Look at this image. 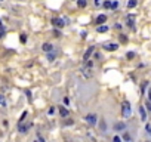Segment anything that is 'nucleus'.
Returning a JSON list of instances; mask_svg holds the SVG:
<instances>
[{"instance_id":"6e6552de","label":"nucleus","mask_w":151,"mask_h":142,"mask_svg":"<svg viewBox=\"0 0 151 142\" xmlns=\"http://www.w3.org/2000/svg\"><path fill=\"white\" fill-rule=\"evenodd\" d=\"M59 114H61L62 117H67L70 113H68V110H67V108H64V107H59Z\"/></svg>"},{"instance_id":"7ed1b4c3","label":"nucleus","mask_w":151,"mask_h":142,"mask_svg":"<svg viewBox=\"0 0 151 142\" xmlns=\"http://www.w3.org/2000/svg\"><path fill=\"white\" fill-rule=\"evenodd\" d=\"M104 47H105V50H108V52H113V50H116V49L119 47V44H117V43H107Z\"/></svg>"},{"instance_id":"f03ea898","label":"nucleus","mask_w":151,"mask_h":142,"mask_svg":"<svg viewBox=\"0 0 151 142\" xmlns=\"http://www.w3.org/2000/svg\"><path fill=\"white\" fill-rule=\"evenodd\" d=\"M92 65H93L92 62H87V64H86V67L83 68V73H85V76H86V77H90V76H92V74H90V70H92Z\"/></svg>"},{"instance_id":"a878e982","label":"nucleus","mask_w":151,"mask_h":142,"mask_svg":"<svg viewBox=\"0 0 151 142\" xmlns=\"http://www.w3.org/2000/svg\"><path fill=\"white\" fill-rule=\"evenodd\" d=\"M113 141H114V142H122V139H120L119 136H114V139H113Z\"/></svg>"},{"instance_id":"393cba45","label":"nucleus","mask_w":151,"mask_h":142,"mask_svg":"<svg viewBox=\"0 0 151 142\" xmlns=\"http://www.w3.org/2000/svg\"><path fill=\"white\" fill-rule=\"evenodd\" d=\"M133 56H135V53H133V52H129V53H128V58H129V59H130V58H133Z\"/></svg>"},{"instance_id":"423d86ee","label":"nucleus","mask_w":151,"mask_h":142,"mask_svg":"<svg viewBox=\"0 0 151 142\" xmlns=\"http://www.w3.org/2000/svg\"><path fill=\"white\" fill-rule=\"evenodd\" d=\"M93 53V47H87V50L85 52V55H83V61H87L89 58H90V55Z\"/></svg>"},{"instance_id":"6ab92c4d","label":"nucleus","mask_w":151,"mask_h":142,"mask_svg":"<svg viewBox=\"0 0 151 142\" xmlns=\"http://www.w3.org/2000/svg\"><path fill=\"white\" fill-rule=\"evenodd\" d=\"M19 40H21L22 43H25V41H27V36H25V34H21V37H19Z\"/></svg>"},{"instance_id":"4468645a","label":"nucleus","mask_w":151,"mask_h":142,"mask_svg":"<svg viewBox=\"0 0 151 142\" xmlns=\"http://www.w3.org/2000/svg\"><path fill=\"white\" fill-rule=\"evenodd\" d=\"M136 3H138L136 0H129V1H128V7H129V9H133V7L136 6Z\"/></svg>"},{"instance_id":"9b49d317","label":"nucleus","mask_w":151,"mask_h":142,"mask_svg":"<svg viewBox=\"0 0 151 142\" xmlns=\"http://www.w3.org/2000/svg\"><path fill=\"white\" fill-rule=\"evenodd\" d=\"M139 114H141V119H142V120H147V113H145V108H144V107L139 108Z\"/></svg>"},{"instance_id":"a211bd4d","label":"nucleus","mask_w":151,"mask_h":142,"mask_svg":"<svg viewBox=\"0 0 151 142\" xmlns=\"http://www.w3.org/2000/svg\"><path fill=\"white\" fill-rule=\"evenodd\" d=\"M104 7H105V9H110V7H111V1H110V0H107V1L104 3Z\"/></svg>"},{"instance_id":"2eb2a0df","label":"nucleus","mask_w":151,"mask_h":142,"mask_svg":"<svg viewBox=\"0 0 151 142\" xmlns=\"http://www.w3.org/2000/svg\"><path fill=\"white\" fill-rule=\"evenodd\" d=\"M128 25L130 28H133V16H128Z\"/></svg>"},{"instance_id":"aec40b11","label":"nucleus","mask_w":151,"mask_h":142,"mask_svg":"<svg viewBox=\"0 0 151 142\" xmlns=\"http://www.w3.org/2000/svg\"><path fill=\"white\" fill-rule=\"evenodd\" d=\"M0 104H1V105H3V107H4V105H6V101H4V98H3V96H1V95H0Z\"/></svg>"},{"instance_id":"b1692460","label":"nucleus","mask_w":151,"mask_h":142,"mask_svg":"<svg viewBox=\"0 0 151 142\" xmlns=\"http://www.w3.org/2000/svg\"><path fill=\"white\" fill-rule=\"evenodd\" d=\"M53 34H55V37H59V36H61V33H59L58 30H55V31H53Z\"/></svg>"},{"instance_id":"0eeeda50","label":"nucleus","mask_w":151,"mask_h":142,"mask_svg":"<svg viewBox=\"0 0 151 142\" xmlns=\"http://www.w3.org/2000/svg\"><path fill=\"white\" fill-rule=\"evenodd\" d=\"M95 22H96V24H104V22H107V15H99Z\"/></svg>"},{"instance_id":"5701e85b","label":"nucleus","mask_w":151,"mask_h":142,"mask_svg":"<svg viewBox=\"0 0 151 142\" xmlns=\"http://www.w3.org/2000/svg\"><path fill=\"white\" fill-rule=\"evenodd\" d=\"M47 58H49V61H53V59H55V55H53V53H49Z\"/></svg>"},{"instance_id":"f3484780","label":"nucleus","mask_w":151,"mask_h":142,"mask_svg":"<svg viewBox=\"0 0 151 142\" xmlns=\"http://www.w3.org/2000/svg\"><path fill=\"white\" fill-rule=\"evenodd\" d=\"M25 117H27V111H24V113H22V116H21V119H19V124L25 120Z\"/></svg>"},{"instance_id":"f8f14e48","label":"nucleus","mask_w":151,"mask_h":142,"mask_svg":"<svg viewBox=\"0 0 151 142\" xmlns=\"http://www.w3.org/2000/svg\"><path fill=\"white\" fill-rule=\"evenodd\" d=\"M114 129H116V130H125V129H126V126H125V123H116Z\"/></svg>"},{"instance_id":"ddd939ff","label":"nucleus","mask_w":151,"mask_h":142,"mask_svg":"<svg viewBox=\"0 0 151 142\" xmlns=\"http://www.w3.org/2000/svg\"><path fill=\"white\" fill-rule=\"evenodd\" d=\"M31 126H33L31 123H27L25 126H19V130H21V132H27V130H28V129H30Z\"/></svg>"},{"instance_id":"20e7f679","label":"nucleus","mask_w":151,"mask_h":142,"mask_svg":"<svg viewBox=\"0 0 151 142\" xmlns=\"http://www.w3.org/2000/svg\"><path fill=\"white\" fill-rule=\"evenodd\" d=\"M52 24H53L55 27H58V28H62V27H64V21L59 19V18H53V19H52Z\"/></svg>"},{"instance_id":"f257e3e1","label":"nucleus","mask_w":151,"mask_h":142,"mask_svg":"<svg viewBox=\"0 0 151 142\" xmlns=\"http://www.w3.org/2000/svg\"><path fill=\"white\" fill-rule=\"evenodd\" d=\"M122 114H123V117H129L130 116V104L128 101L123 102V105H122Z\"/></svg>"},{"instance_id":"bb28decb","label":"nucleus","mask_w":151,"mask_h":142,"mask_svg":"<svg viewBox=\"0 0 151 142\" xmlns=\"http://www.w3.org/2000/svg\"><path fill=\"white\" fill-rule=\"evenodd\" d=\"M145 87H147V83H142V87H141V90H142V93H144V90H145Z\"/></svg>"},{"instance_id":"4be33fe9","label":"nucleus","mask_w":151,"mask_h":142,"mask_svg":"<svg viewBox=\"0 0 151 142\" xmlns=\"http://www.w3.org/2000/svg\"><path fill=\"white\" fill-rule=\"evenodd\" d=\"M34 142H44V141H43V138L39 135V136H37V139H34Z\"/></svg>"},{"instance_id":"1a4fd4ad","label":"nucleus","mask_w":151,"mask_h":142,"mask_svg":"<svg viewBox=\"0 0 151 142\" xmlns=\"http://www.w3.org/2000/svg\"><path fill=\"white\" fill-rule=\"evenodd\" d=\"M96 31H98V33H107V31H108V27H107V25H99V27L96 28Z\"/></svg>"},{"instance_id":"39448f33","label":"nucleus","mask_w":151,"mask_h":142,"mask_svg":"<svg viewBox=\"0 0 151 142\" xmlns=\"http://www.w3.org/2000/svg\"><path fill=\"white\" fill-rule=\"evenodd\" d=\"M86 122H87L89 124H95V123H96V116H93V114H87V116H86Z\"/></svg>"},{"instance_id":"c85d7f7f","label":"nucleus","mask_w":151,"mask_h":142,"mask_svg":"<svg viewBox=\"0 0 151 142\" xmlns=\"http://www.w3.org/2000/svg\"><path fill=\"white\" fill-rule=\"evenodd\" d=\"M147 108H148V111H151V102H147Z\"/></svg>"},{"instance_id":"412c9836","label":"nucleus","mask_w":151,"mask_h":142,"mask_svg":"<svg viewBox=\"0 0 151 142\" xmlns=\"http://www.w3.org/2000/svg\"><path fill=\"white\" fill-rule=\"evenodd\" d=\"M117 6H119L117 1H113V3H111V7H113V9H117Z\"/></svg>"},{"instance_id":"dca6fc26","label":"nucleus","mask_w":151,"mask_h":142,"mask_svg":"<svg viewBox=\"0 0 151 142\" xmlns=\"http://www.w3.org/2000/svg\"><path fill=\"white\" fill-rule=\"evenodd\" d=\"M86 3H87V0H77L79 7H85V6H86Z\"/></svg>"},{"instance_id":"9d476101","label":"nucleus","mask_w":151,"mask_h":142,"mask_svg":"<svg viewBox=\"0 0 151 142\" xmlns=\"http://www.w3.org/2000/svg\"><path fill=\"white\" fill-rule=\"evenodd\" d=\"M52 49H53V47H52L50 43H44V44H43V50H44V52H52Z\"/></svg>"},{"instance_id":"cd10ccee","label":"nucleus","mask_w":151,"mask_h":142,"mask_svg":"<svg viewBox=\"0 0 151 142\" xmlns=\"http://www.w3.org/2000/svg\"><path fill=\"white\" fill-rule=\"evenodd\" d=\"M123 138H125V139H126V141H130V136H129V135H128V133H125V136H123Z\"/></svg>"},{"instance_id":"c756f323","label":"nucleus","mask_w":151,"mask_h":142,"mask_svg":"<svg viewBox=\"0 0 151 142\" xmlns=\"http://www.w3.org/2000/svg\"><path fill=\"white\" fill-rule=\"evenodd\" d=\"M148 99H150V102H151V89L148 90Z\"/></svg>"}]
</instances>
